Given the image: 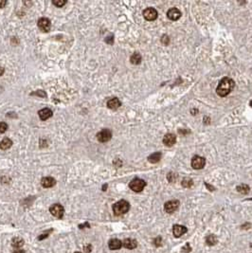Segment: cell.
Wrapping results in <instances>:
<instances>
[{
	"instance_id": "6da1fadb",
	"label": "cell",
	"mask_w": 252,
	"mask_h": 253,
	"mask_svg": "<svg viewBox=\"0 0 252 253\" xmlns=\"http://www.w3.org/2000/svg\"><path fill=\"white\" fill-rule=\"evenodd\" d=\"M234 86H235V83L232 79H230V78H224L219 83L217 88H216V92H217L220 97H226L233 90Z\"/></svg>"
},
{
	"instance_id": "7a4b0ae2",
	"label": "cell",
	"mask_w": 252,
	"mask_h": 253,
	"mask_svg": "<svg viewBox=\"0 0 252 253\" xmlns=\"http://www.w3.org/2000/svg\"><path fill=\"white\" fill-rule=\"evenodd\" d=\"M130 209V204L126 200H119L113 205V212L116 215H122L126 213Z\"/></svg>"
},
{
	"instance_id": "3957f363",
	"label": "cell",
	"mask_w": 252,
	"mask_h": 253,
	"mask_svg": "<svg viewBox=\"0 0 252 253\" xmlns=\"http://www.w3.org/2000/svg\"><path fill=\"white\" fill-rule=\"evenodd\" d=\"M145 186H146V182L144 181L143 179H140V178H135V179L132 180V181L130 182V184H129L130 189L132 191H136V192L141 191L144 189V187H145Z\"/></svg>"
},
{
	"instance_id": "277c9868",
	"label": "cell",
	"mask_w": 252,
	"mask_h": 253,
	"mask_svg": "<svg viewBox=\"0 0 252 253\" xmlns=\"http://www.w3.org/2000/svg\"><path fill=\"white\" fill-rule=\"evenodd\" d=\"M206 164V159L202 158V156L199 155H195L191 159V167L195 170H200V169H203L204 166Z\"/></svg>"
},
{
	"instance_id": "5b68a950",
	"label": "cell",
	"mask_w": 252,
	"mask_h": 253,
	"mask_svg": "<svg viewBox=\"0 0 252 253\" xmlns=\"http://www.w3.org/2000/svg\"><path fill=\"white\" fill-rule=\"evenodd\" d=\"M50 213L53 216H55V217L62 218L63 215H64V207L62 206V205L54 204V205H52V206L50 207Z\"/></svg>"
},
{
	"instance_id": "8992f818",
	"label": "cell",
	"mask_w": 252,
	"mask_h": 253,
	"mask_svg": "<svg viewBox=\"0 0 252 253\" xmlns=\"http://www.w3.org/2000/svg\"><path fill=\"white\" fill-rule=\"evenodd\" d=\"M112 133L109 129H104L97 134V138L100 142H107L111 140Z\"/></svg>"
},
{
	"instance_id": "52a82bcc",
	"label": "cell",
	"mask_w": 252,
	"mask_h": 253,
	"mask_svg": "<svg viewBox=\"0 0 252 253\" xmlns=\"http://www.w3.org/2000/svg\"><path fill=\"white\" fill-rule=\"evenodd\" d=\"M179 207V201L178 200H171L165 203L164 205V209L167 213H172Z\"/></svg>"
},
{
	"instance_id": "ba28073f",
	"label": "cell",
	"mask_w": 252,
	"mask_h": 253,
	"mask_svg": "<svg viewBox=\"0 0 252 253\" xmlns=\"http://www.w3.org/2000/svg\"><path fill=\"white\" fill-rule=\"evenodd\" d=\"M143 16L148 21H153L158 18V11L154 8H147L143 11Z\"/></svg>"
},
{
	"instance_id": "9c48e42d",
	"label": "cell",
	"mask_w": 252,
	"mask_h": 253,
	"mask_svg": "<svg viewBox=\"0 0 252 253\" xmlns=\"http://www.w3.org/2000/svg\"><path fill=\"white\" fill-rule=\"evenodd\" d=\"M38 27L42 32H47L50 29V27H51L50 21L47 19V18H45V17L40 18V19L38 20Z\"/></svg>"
},
{
	"instance_id": "30bf717a",
	"label": "cell",
	"mask_w": 252,
	"mask_h": 253,
	"mask_svg": "<svg viewBox=\"0 0 252 253\" xmlns=\"http://www.w3.org/2000/svg\"><path fill=\"white\" fill-rule=\"evenodd\" d=\"M187 230H188L187 227L184 226H181V225H175L172 227V233H173V235H175V237H176V238L181 237L183 234L187 232Z\"/></svg>"
},
{
	"instance_id": "8fae6325",
	"label": "cell",
	"mask_w": 252,
	"mask_h": 253,
	"mask_svg": "<svg viewBox=\"0 0 252 253\" xmlns=\"http://www.w3.org/2000/svg\"><path fill=\"white\" fill-rule=\"evenodd\" d=\"M176 142V136L175 134H166L163 137V143L166 146H172Z\"/></svg>"
},
{
	"instance_id": "7c38bea8",
	"label": "cell",
	"mask_w": 252,
	"mask_h": 253,
	"mask_svg": "<svg viewBox=\"0 0 252 253\" xmlns=\"http://www.w3.org/2000/svg\"><path fill=\"white\" fill-rule=\"evenodd\" d=\"M168 17L170 18L171 20H178L180 17H181V13H180V11L176 8H172L168 11L167 13Z\"/></svg>"
},
{
	"instance_id": "4fadbf2b",
	"label": "cell",
	"mask_w": 252,
	"mask_h": 253,
	"mask_svg": "<svg viewBox=\"0 0 252 253\" xmlns=\"http://www.w3.org/2000/svg\"><path fill=\"white\" fill-rule=\"evenodd\" d=\"M108 246H109V248L111 250H117L122 246V242L118 239H112L108 243Z\"/></svg>"
},
{
	"instance_id": "5bb4252c",
	"label": "cell",
	"mask_w": 252,
	"mask_h": 253,
	"mask_svg": "<svg viewBox=\"0 0 252 253\" xmlns=\"http://www.w3.org/2000/svg\"><path fill=\"white\" fill-rule=\"evenodd\" d=\"M41 184L44 188H51V187H53L56 184V180L52 177H50V176L44 177L43 179H42Z\"/></svg>"
},
{
	"instance_id": "9a60e30c",
	"label": "cell",
	"mask_w": 252,
	"mask_h": 253,
	"mask_svg": "<svg viewBox=\"0 0 252 253\" xmlns=\"http://www.w3.org/2000/svg\"><path fill=\"white\" fill-rule=\"evenodd\" d=\"M122 245L124 246V248H128V249H134V248H136L137 243H136V240L131 239V238H128V239H125V240L123 241V242H122Z\"/></svg>"
},
{
	"instance_id": "2e32d148",
	"label": "cell",
	"mask_w": 252,
	"mask_h": 253,
	"mask_svg": "<svg viewBox=\"0 0 252 253\" xmlns=\"http://www.w3.org/2000/svg\"><path fill=\"white\" fill-rule=\"evenodd\" d=\"M38 115L42 120H46L52 116V111L50 109H49V108H44V109H41L38 112Z\"/></svg>"
},
{
	"instance_id": "e0dca14e",
	"label": "cell",
	"mask_w": 252,
	"mask_h": 253,
	"mask_svg": "<svg viewBox=\"0 0 252 253\" xmlns=\"http://www.w3.org/2000/svg\"><path fill=\"white\" fill-rule=\"evenodd\" d=\"M121 104H122L121 101H119V100L118 98H113L107 101L108 108H110V109H113V110L118 109V108L121 106Z\"/></svg>"
},
{
	"instance_id": "ac0fdd59",
	"label": "cell",
	"mask_w": 252,
	"mask_h": 253,
	"mask_svg": "<svg viewBox=\"0 0 252 253\" xmlns=\"http://www.w3.org/2000/svg\"><path fill=\"white\" fill-rule=\"evenodd\" d=\"M161 159V153L160 152H157L154 153L152 155H150L148 156V160L151 163H158V162Z\"/></svg>"
},
{
	"instance_id": "d6986e66",
	"label": "cell",
	"mask_w": 252,
	"mask_h": 253,
	"mask_svg": "<svg viewBox=\"0 0 252 253\" xmlns=\"http://www.w3.org/2000/svg\"><path fill=\"white\" fill-rule=\"evenodd\" d=\"M11 145H13V141H11L8 137H5L4 140L0 142V148H1L2 150H7V149L10 148Z\"/></svg>"
},
{
	"instance_id": "ffe728a7",
	"label": "cell",
	"mask_w": 252,
	"mask_h": 253,
	"mask_svg": "<svg viewBox=\"0 0 252 253\" xmlns=\"http://www.w3.org/2000/svg\"><path fill=\"white\" fill-rule=\"evenodd\" d=\"M236 190H237V191H239L240 194H248L250 191V188H249V186H248L247 184H241V185L237 186Z\"/></svg>"
},
{
	"instance_id": "44dd1931",
	"label": "cell",
	"mask_w": 252,
	"mask_h": 253,
	"mask_svg": "<svg viewBox=\"0 0 252 253\" xmlns=\"http://www.w3.org/2000/svg\"><path fill=\"white\" fill-rule=\"evenodd\" d=\"M11 245L16 248H20L24 245V240L20 237H14L13 239V241H11Z\"/></svg>"
},
{
	"instance_id": "7402d4cb",
	"label": "cell",
	"mask_w": 252,
	"mask_h": 253,
	"mask_svg": "<svg viewBox=\"0 0 252 253\" xmlns=\"http://www.w3.org/2000/svg\"><path fill=\"white\" fill-rule=\"evenodd\" d=\"M130 61H131V63L133 64V65H139L141 62V55H140V53L136 52V53H134L133 55L131 56Z\"/></svg>"
},
{
	"instance_id": "603a6c76",
	"label": "cell",
	"mask_w": 252,
	"mask_h": 253,
	"mask_svg": "<svg viewBox=\"0 0 252 253\" xmlns=\"http://www.w3.org/2000/svg\"><path fill=\"white\" fill-rule=\"evenodd\" d=\"M218 242V239L215 235H208L206 239V243L208 245H215Z\"/></svg>"
},
{
	"instance_id": "cb8c5ba5",
	"label": "cell",
	"mask_w": 252,
	"mask_h": 253,
	"mask_svg": "<svg viewBox=\"0 0 252 253\" xmlns=\"http://www.w3.org/2000/svg\"><path fill=\"white\" fill-rule=\"evenodd\" d=\"M194 182H193V180H191L190 178L189 177H186L182 180V182H181V185L184 187V188H190L191 186H193Z\"/></svg>"
},
{
	"instance_id": "d4e9b609",
	"label": "cell",
	"mask_w": 252,
	"mask_h": 253,
	"mask_svg": "<svg viewBox=\"0 0 252 253\" xmlns=\"http://www.w3.org/2000/svg\"><path fill=\"white\" fill-rule=\"evenodd\" d=\"M167 179L169 180V182H171V183L175 182V181H176V179H177V174L173 173H168V176H167Z\"/></svg>"
},
{
	"instance_id": "484cf974",
	"label": "cell",
	"mask_w": 252,
	"mask_h": 253,
	"mask_svg": "<svg viewBox=\"0 0 252 253\" xmlns=\"http://www.w3.org/2000/svg\"><path fill=\"white\" fill-rule=\"evenodd\" d=\"M52 3L60 8V7H63V6L67 3V1H64V0H54V1H52Z\"/></svg>"
},
{
	"instance_id": "4316f807",
	"label": "cell",
	"mask_w": 252,
	"mask_h": 253,
	"mask_svg": "<svg viewBox=\"0 0 252 253\" xmlns=\"http://www.w3.org/2000/svg\"><path fill=\"white\" fill-rule=\"evenodd\" d=\"M181 251H182L183 253H190V252L191 251V246L190 245L189 243H187V244H186V245L183 246V248H182Z\"/></svg>"
},
{
	"instance_id": "83f0119b",
	"label": "cell",
	"mask_w": 252,
	"mask_h": 253,
	"mask_svg": "<svg viewBox=\"0 0 252 253\" xmlns=\"http://www.w3.org/2000/svg\"><path fill=\"white\" fill-rule=\"evenodd\" d=\"M8 129V124L5 122H0V133H5Z\"/></svg>"
},
{
	"instance_id": "f1b7e54d",
	"label": "cell",
	"mask_w": 252,
	"mask_h": 253,
	"mask_svg": "<svg viewBox=\"0 0 252 253\" xmlns=\"http://www.w3.org/2000/svg\"><path fill=\"white\" fill-rule=\"evenodd\" d=\"M161 244H162V238L160 236H158L157 238L154 240V245L155 246H160Z\"/></svg>"
},
{
	"instance_id": "f546056e",
	"label": "cell",
	"mask_w": 252,
	"mask_h": 253,
	"mask_svg": "<svg viewBox=\"0 0 252 253\" xmlns=\"http://www.w3.org/2000/svg\"><path fill=\"white\" fill-rule=\"evenodd\" d=\"M161 42H162V44H163V45L167 46L168 44L170 43V39H169V37H168L167 35H163V36H162V38H161Z\"/></svg>"
},
{
	"instance_id": "4dcf8cb0",
	"label": "cell",
	"mask_w": 252,
	"mask_h": 253,
	"mask_svg": "<svg viewBox=\"0 0 252 253\" xmlns=\"http://www.w3.org/2000/svg\"><path fill=\"white\" fill-rule=\"evenodd\" d=\"M32 95H37V96H41V97H46V93L44 91H42V90H39V91H37V92H34Z\"/></svg>"
},
{
	"instance_id": "1f68e13d",
	"label": "cell",
	"mask_w": 252,
	"mask_h": 253,
	"mask_svg": "<svg viewBox=\"0 0 252 253\" xmlns=\"http://www.w3.org/2000/svg\"><path fill=\"white\" fill-rule=\"evenodd\" d=\"M105 42H106V43H108V44L112 45V44L114 43V37H113L112 35H111V36H108V37L105 39Z\"/></svg>"
},
{
	"instance_id": "d6a6232c",
	"label": "cell",
	"mask_w": 252,
	"mask_h": 253,
	"mask_svg": "<svg viewBox=\"0 0 252 253\" xmlns=\"http://www.w3.org/2000/svg\"><path fill=\"white\" fill-rule=\"evenodd\" d=\"M85 250H86V253L91 252V250H92V246L90 245H86L85 246Z\"/></svg>"
},
{
	"instance_id": "836d02e7",
	"label": "cell",
	"mask_w": 252,
	"mask_h": 253,
	"mask_svg": "<svg viewBox=\"0 0 252 253\" xmlns=\"http://www.w3.org/2000/svg\"><path fill=\"white\" fill-rule=\"evenodd\" d=\"M205 185H206V187H207V188H208L209 191H212L215 190V188H214V187H212V185H209V184H208V183H205Z\"/></svg>"
},
{
	"instance_id": "e575fe53",
	"label": "cell",
	"mask_w": 252,
	"mask_h": 253,
	"mask_svg": "<svg viewBox=\"0 0 252 253\" xmlns=\"http://www.w3.org/2000/svg\"><path fill=\"white\" fill-rule=\"evenodd\" d=\"M7 4V1H0V9L4 8V6Z\"/></svg>"
},
{
	"instance_id": "d590c367",
	"label": "cell",
	"mask_w": 252,
	"mask_h": 253,
	"mask_svg": "<svg viewBox=\"0 0 252 253\" xmlns=\"http://www.w3.org/2000/svg\"><path fill=\"white\" fill-rule=\"evenodd\" d=\"M3 73H4V68H1V67H0V76H1V75H2Z\"/></svg>"
},
{
	"instance_id": "8d00e7d4",
	"label": "cell",
	"mask_w": 252,
	"mask_h": 253,
	"mask_svg": "<svg viewBox=\"0 0 252 253\" xmlns=\"http://www.w3.org/2000/svg\"><path fill=\"white\" fill-rule=\"evenodd\" d=\"M14 253H25V251L24 250H16Z\"/></svg>"
},
{
	"instance_id": "74e56055",
	"label": "cell",
	"mask_w": 252,
	"mask_h": 253,
	"mask_svg": "<svg viewBox=\"0 0 252 253\" xmlns=\"http://www.w3.org/2000/svg\"><path fill=\"white\" fill-rule=\"evenodd\" d=\"M106 188H107V185H104V187H103V191H105V190H106Z\"/></svg>"
},
{
	"instance_id": "f35d334b",
	"label": "cell",
	"mask_w": 252,
	"mask_h": 253,
	"mask_svg": "<svg viewBox=\"0 0 252 253\" xmlns=\"http://www.w3.org/2000/svg\"><path fill=\"white\" fill-rule=\"evenodd\" d=\"M250 105H251V106H252V101H250Z\"/></svg>"
},
{
	"instance_id": "ab89813d",
	"label": "cell",
	"mask_w": 252,
	"mask_h": 253,
	"mask_svg": "<svg viewBox=\"0 0 252 253\" xmlns=\"http://www.w3.org/2000/svg\"><path fill=\"white\" fill-rule=\"evenodd\" d=\"M75 253H81V252H79V251H77V252H75Z\"/></svg>"
},
{
	"instance_id": "60d3db41",
	"label": "cell",
	"mask_w": 252,
	"mask_h": 253,
	"mask_svg": "<svg viewBox=\"0 0 252 253\" xmlns=\"http://www.w3.org/2000/svg\"><path fill=\"white\" fill-rule=\"evenodd\" d=\"M251 248H252V244H251Z\"/></svg>"
}]
</instances>
